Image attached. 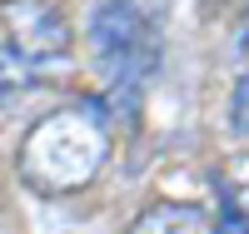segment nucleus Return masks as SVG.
Masks as SVG:
<instances>
[{
  "mask_svg": "<svg viewBox=\"0 0 249 234\" xmlns=\"http://www.w3.org/2000/svg\"><path fill=\"white\" fill-rule=\"evenodd\" d=\"M70 75V25L45 0H0V105Z\"/></svg>",
  "mask_w": 249,
  "mask_h": 234,
  "instance_id": "obj_2",
  "label": "nucleus"
},
{
  "mask_svg": "<svg viewBox=\"0 0 249 234\" xmlns=\"http://www.w3.org/2000/svg\"><path fill=\"white\" fill-rule=\"evenodd\" d=\"M90 45H95V60L110 75L115 90H135L160 60V35L150 25V15L140 5H130V0H105L95 10Z\"/></svg>",
  "mask_w": 249,
  "mask_h": 234,
  "instance_id": "obj_3",
  "label": "nucleus"
},
{
  "mask_svg": "<svg viewBox=\"0 0 249 234\" xmlns=\"http://www.w3.org/2000/svg\"><path fill=\"white\" fill-rule=\"evenodd\" d=\"M230 120H234L239 135H249V75L239 80V90H234V100H230Z\"/></svg>",
  "mask_w": 249,
  "mask_h": 234,
  "instance_id": "obj_6",
  "label": "nucleus"
},
{
  "mask_svg": "<svg viewBox=\"0 0 249 234\" xmlns=\"http://www.w3.org/2000/svg\"><path fill=\"white\" fill-rule=\"evenodd\" d=\"M230 204L249 219V160H239V164L230 169Z\"/></svg>",
  "mask_w": 249,
  "mask_h": 234,
  "instance_id": "obj_5",
  "label": "nucleus"
},
{
  "mask_svg": "<svg viewBox=\"0 0 249 234\" xmlns=\"http://www.w3.org/2000/svg\"><path fill=\"white\" fill-rule=\"evenodd\" d=\"M130 234H214V229L195 204H155L135 219Z\"/></svg>",
  "mask_w": 249,
  "mask_h": 234,
  "instance_id": "obj_4",
  "label": "nucleus"
},
{
  "mask_svg": "<svg viewBox=\"0 0 249 234\" xmlns=\"http://www.w3.org/2000/svg\"><path fill=\"white\" fill-rule=\"evenodd\" d=\"M110 160V120L95 105H65L45 115L20 144V175L45 195L85 189Z\"/></svg>",
  "mask_w": 249,
  "mask_h": 234,
  "instance_id": "obj_1",
  "label": "nucleus"
},
{
  "mask_svg": "<svg viewBox=\"0 0 249 234\" xmlns=\"http://www.w3.org/2000/svg\"><path fill=\"white\" fill-rule=\"evenodd\" d=\"M219 234H249V219L239 215V209L230 204V209H224V224H219Z\"/></svg>",
  "mask_w": 249,
  "mask_h": 234,
  "instance_id": "obj_7",
  "label": "nucleus"
}]
</instances>
